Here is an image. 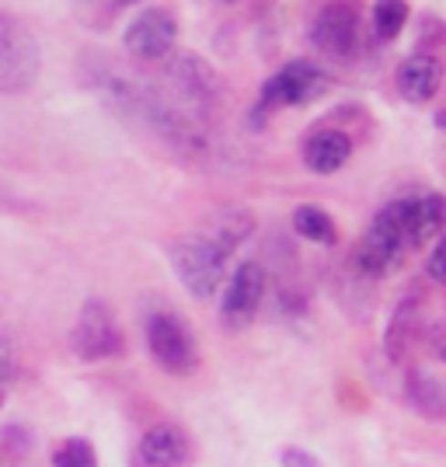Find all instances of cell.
Here are the masks:
<instances>
[{
    "mask_svg": "<svg viewBox=\"0 0 446 467\" xmlns=\"http://www.w3.org/2000/svg\"><path fill=\"white\" fill-rule=\"evenodd\" d=\"M408 394H411V401H415L419 411H426L432 419L443 415V388H440V377H432V373H411Z\"/></svg>",
    "mask_w": 446,
    "mask_h": 467,
    "instance_id": "obj_18",
    "label": "cell"
},
{
    "mask_svg": "<svg viewBox=\"0 0 446 467\" xmlns=\"http://www.w3.org/2000/svg\"><path fill=\"white\" fill-rule=\"evenodd\" d=\"M126 49L133 59L143 63H161L171 57L178 42V18L164 7H143L130 25H126Z\"/></svg>",
    "mask_w": 446,
    "mask_h": 467,
    "instance_id": "obj_7",
    "label": "cell"
},
{
    "mask_svg": "<svg viewBox=\"0 0 446 467\" xmlns=\"http://www.w3.org/2000/svg\"><path fill=\"white\" fill-rule=\"evenodd\" d=\"M283 464L286 467H317L311 453H300V450H286V453H283Z\"/></svg>",
    "mask_w": 446,
    "mask_h": 467,
    "instance_id": "obj_21",
    "label": "cell"
},
{
    "mask_svg": "<svg viewBox=\"0 0 446 467\" xmlns=\"http://www.w3.org/2000/svg\"><path fill=\"white\" fill-rule=\"evenodd\" d=\"M352 157V140L342 130H321L304 143V164L317 175H335Z\"/></svg>",
    "mask_w": 446,
    "mask_h": 467,
    "instance_id": "obj_13",
    "label": "cell"
},
{
    "mask_svg": "<svg viewBox=\"0 0 446 467\" xmlns=\"http://www.w3.org/2000/svg\"><path fill=\"white\" fill-rule=\"evenodd\" d=\"M70 346H74L80 359H105V356L119 352V346H122L119 325L101 300H88L84 304L78 325H74V335H70Z\"/></svg>",
    "mask_w": 446,
    "mask_h": 467,
    "instance_id": "obj_10",
    "label": "cell"
},
{
    "mask_svg": "<svg viewBox=\"0 0 446 467\" xmlns=\"http://www.w3.org/2000/svg\"><path fill=\"white\" fill-rule=\"evenodd\" d=\"M227 4H233V0H227Z\"/></svg>",
    "mask_w": 446,
    "mask_h": 467,
    "instance_id": "obj_23",
    "label": "cell"
},
{
    "mask_svg": "<svg viewBox=\"0 0 446 467\" xmlns=\"http://www.w3.org/2000/svg\"><path fill=\"white\" fill-rule=\"evenodd\" d=\"M293 231L314 244H335V220L321 206H296L293 210Z\"/></svg>",
    "mask_w": 446,
    "mask_h": 467,
    "instance_id": "obj_15",
    "label": "cell"
},
{
    "mask_svg": "<svg viewBox=\"0 0 446 467\" xmlns=\"http://www.w3.org/2000/svg\"><path fill=\"white\" fill-rule=\"evenodd\" d=\"M42 70V49L36 32L15 15L0 11V95H25L36 88Z\"/></svg>",
    "mask_w": 446,
    "mask_h": 467,
    "instance_id": "obj_3",
    "label": "cell"
},
{
    "mask_svg": "<svg viewBox=\"0 0 446 467\" xmlns=\"http://www.w3.org/2000/svg\"><path fill=\"white\" fill-rule=\"evenodd\" d=\"M185 436L175 426H154L143 443L136 450V464L140 467H182L185 464Z\"/></svg>",
    "mask_w": 446,
    "mask_h": 467,
    "instance_id": "obj_14",
    "label": "cell"
},
{
    "mask_svg": "<svg viewBox=\"0 0 446 467\" xmlns=\"http://www.w3.org/2000/svg\"><path fill=\"white\" fill-rule=\"evenodd\" d=\"M415 321H419V304L405 296L401 304H398V311L390 317V328H388V356L390 359H401L408 349V342H411V335H415Z\"/></svg>",
    "mask_w": 446,
    "mask_h": 467,
    "instance_id": "obj_16",
    "label": "cell"
},
{
    "mask_svg": "<svg viewBox=\"0 0 446 467\" xmlns=\"http://www.w3.org/2000/svg\"><path fill=\"white\" fill-rule=\"evenodd\" d=\"M440 80H443V63L432 53H415L398 70V91L411 105H426L440 91Z\"/></svg>",
    "mask_w": 446,
    "mask_h": 467,
    "instance_id": "obj_11",
    "label": "cell"
},
{
    "mask_svg": "<svg viewBox=\"0 0 446 467\" xmlns=\"http://www.w3.org/2000/svg\"><path fill=\"white\" fill-rule=\"evenodd\" d=\"M408 0H377L373 4V36L380 42H390L401 36V28L408 25Z\"/></svg>",
    "mask_w": 446,
    "mask_h": 467,
    "instance_id": "obj_17",
    "label": "cell"
},
{
    "mask_svg": "<svg viewBox=\"0 0 446 467\" xmlns=\"http://www.w3.org/2000/svg\"><path fill=\"white\" fill-rule=\"evenodd\" d=\"M325 88V74L307 63V59H290L283 70H275L258 95V109L254 116H269L272 109H293V105H307L321 95Z\"/></svg>",
    "mask_w": 446,
    "mask_h": 467,
    "instance_id": "obj_6",
    "label": "cell"
},
{
    "mask_svg": "<svg viewBox=\"0 0 446 467\" xmlns=\"http://www.w3.org/2000/svg\"><path fill=\"white\" fill-rule=\"evenodd\" d=\"M227 258L231 254L223 252L213 237H206V234L185 237V241H178L175 248H171V265H175L182 286L192 296H199V300H206V296H213L220 290Z\"/></svg>",
    "mask_w": 446,
    "mask_h": 467,
    "instance_id": "obj_4",
    "label": "cell"
},
{
    "mask_svg": "<svg viewBox=\"0 0 446 467\" xmlns=\"http://www.w3.org/2000/svg\"><path fill=\"white\" fill-rule=\"evenodd\" d=\"M446 244L443 237H436V244H432V254H429V279L432 283H443L446 279Z\"/></svg>",
    "mask_w": 446,
    "mask_h": 467,
    "instance_id": "obj_20",
    "label": "cell"
},
{
    "mask_svg": "<svg viewBox=\"0 0 446 467\" xmlns=\"http://www.w3.org/2000/svg\"><path fill=\"white\" fill-rule=\"evenodd\" d=\"M15 370V352L7 346V338H0V377H11Z\"/></svg>",
    "mask_w": 446,
    "mask_h": 467,
    "instance_id": "obj_22",
    "label": "cell"
},
{
    "mask_svg": "<svg viewBox=\"0 0 446 467\" xmlns=\"http://www.w3.org/2000/svg\"><path fill=\"white\" fill-rule=\"evenodd\" d=\"M408 248L411 244H408L405 199H394L373 216L369 231L356 244V269L363 275H388L405 262Z\"/></svg>",
    "mask_w": 446,
    "mask_h": 467,
    "instance_id": "obj_2",
    "label": "cell"
},
{
    "mask_svg": "<svg viewBox=\"0 0 446 467\" xmlns=\"http://www.w3.org/2000/svg\"><path fill=\"white\" fill-rule=\"evenodd\" d=\"M161 95L168 98V105H175L182 116L202 122L220 105V78L202 57L182 53L164 63V91Z\"/></svg>",
    "mask_w": 446,
    "mask_h": 467,
    "instance_id": "obj_1",
    "label": "cell"
},
{
    "mask_svg": "<svg viewBox=\"0 0 446 467\" xmlns=\"http://www.w3.org/2000/svg\"><path fill=\"white\" fill-rule=\"evenodd\" d=\"M446 202L440 192H426L419 199H405V223H408V244L419 248L426 241H436L443 234Z\"/></svg>",
    "mask_w": 446,
    "mask_h": 467,
    "instance_id": "obj_12",
    "label": "cell"
},
{
    "mask_svg": "<svg viewBox=\"0 0 446 467\" xmlns=\"http://www.w3.org/2000/svg\"><path fill=\"white\" fill-rule=\"evenodd\" d=\"M311 42L328 59H352L363 46L359 32V7L352 0H331L311 21Z\"/></svg>",
    "mask_w": 446,
    "mask_h": 467,
    "instance_id": "obj_5",
    "label": "cell"
},
{
    "mask_svg": "<svg viewBox=\"0 0 446 467\" xmlns=\"http://www.w3.org/2000/svg\"><path fill=\"white\" fill-rule=\"evenodd\" d=\"M147 346L154 352V359L168 373H192L199 363V352H195V338L189 335L185 321L171 311H161L147 321Z\"/></svg>",
    "mask_w": 446,
    "mask_h": 467,
    "instance_id": "obj_8",
    "label": "cell"
},
{
    "mask_svg": "<svg viewBox=\"0 0 446 467\" xmlns=\"http://www.w3.org/2000/svg\"><path fill=\"white\" fill-rule=\"evenodd\" d=\"M262 296H265V269L258 262H237L227 286H223V300H220L223 325L227 328H248L258 307H262Z\"/></svg>",
    "mask_w": 446,
    "mask_h": 467,
    "instance_id": "obj_9",
    "label": "cell"
},
{
    "mask_svg": "<svg viewBox=\"0 0 446 467\" xmlns=\"http://www.w3.org/2000/svg\"><path fill=\"white\" fill-rule=\"evenodd\" d=\"M53 467H98L95 447H91L88 440H67V443L53 453Z\"/></svg>",
    "mask_w": 446,
    "mask_h": 467,
    "instance_id": "obj_19",
    "label": "cell"
}]
</instances>
